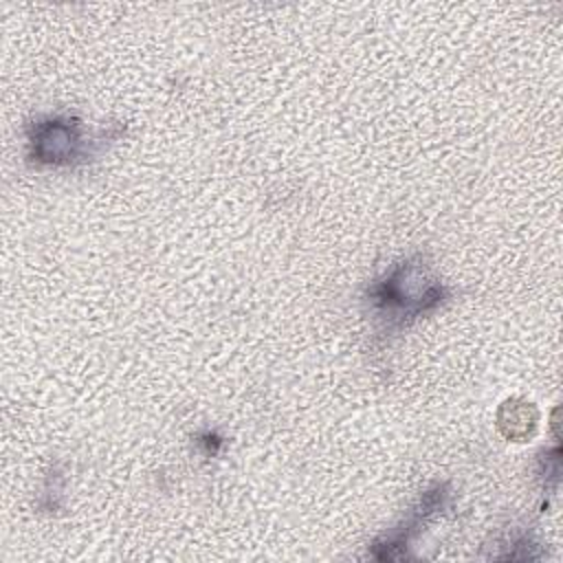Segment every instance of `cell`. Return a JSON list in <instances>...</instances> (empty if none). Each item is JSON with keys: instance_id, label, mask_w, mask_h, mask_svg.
I'll return each instance as SVG.
<instances>
[{"instance_id": "1", "label": "cell", "mask_w": 563, "mask_h": 563, "mask_svg": "<svg viewBox=\"0 0 563 563\" xmlns=\"http://www.w3.org/2000/svg\"><path fill=\"white\" fill-rule=\"evenodd\" d=\"M33 145L40 161L59 163V161H70V156H75L79 136L75 125H70L68 121L55 119L37 125V136H33Z\"/></svg>"}]
</instances>
